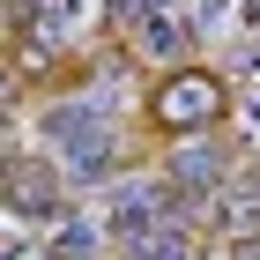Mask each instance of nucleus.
Returning <instances> with one entry per match:
<instances>
[{"label": "nucleus", "instance_id": "3", "mask_svg": "<svg viewBox=\"0 0 260 260\" xmlns=\"http://www.w3.org/2000/svg\"><path fill=\"white\" fill-rule=\"evenodd\" d=\"M97 253V231H89V223H60V231H52V260H89Z\"/></svg>", "mask_w": 260, "mask_h": 260}, {"label": "nucleus", "instance_id": "1", "mask_svg": "<svg viewBox=\"0 0 260 260\" xmlns=\"http://www.w3.org/2000/svg\"><path fill=\"white\" fill-rule=\"evenodd\" d=\"M45 134L67 149V164H75L82 179H97V171H104V141H112V119H104V104H52Z\"/></svg>", "mask_w": 260, "mask_h": 260}, {"label": "nucleus", "instance_id": "5", "mask_svg": "<svg viewBox=\"0 0 260 260\" xmlns=\"http://www.w3.org/2000/svg\"><path fill=\"white\" fill-rule=\"evenodd\" d=\"M141 260H186V238H164V231H149V238H134Z\"/></svg>", "mask_w": 260, "mask_h": 260}, {"label": "nucleus", "instance_id": "4", "mask_svg": "<svg viewBox=\"0 0 260 260\" xmlns=\"http://www.w3.org/2000/svg\"><path fill=\"white\" fill-rule=\"evenodd\" d=\"M171 171H179L186 186H208V179L223 171V164H216V149H179V164H171Z\"/></svg>", "mask_w": 260, "mask_h": 260}, {"label": "nucleus", "instance_id": "2", "mask_svg": "<svg viewBox=\"0 0 260 260\" xmlns=\"http://www.w3.org/2000/svg\"><path fill=\"white\" fill-rule=\"evenodd\" d=\"M208 112H216V89L201 75H186L179 89H164V119H208Z\"/></svg>", "mask_w": 260, "mask_h": 260}]
</instances>
